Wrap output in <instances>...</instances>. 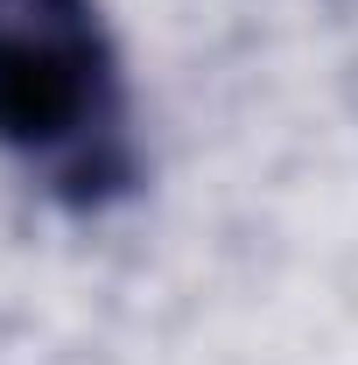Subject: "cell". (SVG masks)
<instances>
[{
    "label": "cell",
    "instance_id": "6da1fadb",
    "mask_svg": "<svg viewBox=\"0 0 358 365\" xmlns=\"http://www.w3.org/2000/svg\"><path fill=\"white\" fill-rule=\"evenodd\" d=\"M0 155L71 211L134 190L127 85L98 0H0Z\"/></svg>",
    "mask_w": 358,
    "mask_h": 365
}]
</instances>
